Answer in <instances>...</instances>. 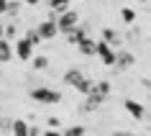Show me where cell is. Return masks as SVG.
Masks as SVG:
<instances>
[{"instance_id":"obj_1","label":"cell","mask_w":151,"mask_h":136,"mask_svg":"<svg viewBox=\"0 0 151 136\" xmlns=\"http://www.w3.org/2000/svg\"><path fill=\"white\" fill-rule=\"evenodd\" d=\"M28 95H31V100H36L41 105H59L62 103V93H56L51 88H33Z\"/></svg>"},{"instance_id":"obj_2","label":"cell","mask_w":151,"mask_h":136,"mask_svg":"<svg viewBox=\"0 0 151 136\" xmlns=\"http://www.w3.org/2000/svg\"><path fill=\"white\" fill-rule=\"evenodd\" d=\"M80 23V13H77V10H62V13H59V16H56V31L59 33H64V31H69L72 26H77Z\"/></svg>"},{"instance_id":"obj_3","label":"cell","mask_w":151,"mask_h":136,"mask_svg":"<svg viewBox=\"0 0 151 136\" xmlns=\"http://www.w3.org/2000/svg\"><path fill=\"white\" fill-rule=\"evenodd\" d=\"M95 56H100V62L108 64V67H113V62H115V51H113L110 44H105L103 39L95 41Z\"/></svg>"},{"instance_id":"obj_4","label":"cell","mask_w":151,"mask_h":136,"mask_svg":"<svg viewBox=\"0 0 151 136\" xmlns=\"http://www.w3.org/2000/svg\"><path fill=\"white\" fill-rule=\"evenodd\" d=\"M36 33L41 36V41H49V39H54L56 33V21H51V18H46V21H41L39 26H36Z\"/></svg>"},{"instance_id":"obj_5","label":"cell","mask_w":151,"mask_h":136,"mask_svg":"<svg viewBox=\"0 0 151 136\" xmlns=\"http://www.w3.org/2000/svg\"><path fill=\"white\" fill-rule=\"evenodd\" d=\"M13 51H16V56L21 59V62H28V59L33 56V44L23 36V39H18V41H16V49H13Z\"/></svg>"},{"instance_id":"obj_6","label":"cell","mask_w":151,"mask_h":136,"mask_svg":"<svg viewBox=\"0 0 151 136\" xmlns=\"http://www.w3.org/2000/svg\"><path fill=\"white\" fill-rule=\"evenodd\" d=\"M133 64H136V56L131 54V51H118V54H115L113 67H118V72H128Z\"/></svg>"},{"instance_id":"obj_7","label":"cell","mask_w":151,"mask_h":136,"mask_svg":"<svg viewBox=\"0 0 151 136\" xmlns=\"http://www.w3.org/2000/svg\"><path fill=\"white\" fill-rule=\"evenodd\" d=\"M123 108H126V113L131 116V118H136V121H143V118H146V105L138 103V100H126Z\"/></svg>"},{"instance_id":"obj_8","label":"cell","mask_w":151,"mask_h":136,"mask_svg":"<svg viewBox=\"0 0 151 136\" xmlns=\"http://www.w3.org/2000/svg\"><path fill=\"white\" fill-rule=\"evenodd\" d=\"M64 36H67V41H69V44H74V46H77V44H80L85 36H90V33H87V28H80V23H77V26H72L69 31H64Z\"/></svg>"},{"instance_id":"obj_9","label":"cell","mask_w":151,"mask_h":136,"mask_svg":"<svg viewBox=\"0 0 151 136\" xmlns=\"http://www.w3.org/2000/svg\"><path fill=\"white\" fill-rule=\"evenodd\" d=\"M87 95H95L97 100H105V98L110 95V82H108V80H100V82H95V85H92V90H90Z\"/></svg>"},{"instance_id":"obj_10","label":"cell","mask_w":151,"mask_h":136,"mask_svg":"<svg viewBox=\"0 0 151 136\" xmlns=\"http://www.w3.org/2000/svg\"><path fill=\"white\" fill-rule=\"evenodd\" d=\"M77 51L85 54V56H95V39H92V36H85V39L77 44Z\"/></svg>"},{"instance_id":"obj_11","label":"cell","mask_w":151,"mask_h":136,"mask_svg":"<svg viewBox=\"0 0 151 136\" xmlns=\"http://www.w3.org/2000/svg\"><path fill=\"white\" fill-rule=\"evenodd\" d=\"M103 105V100H97L95 95H85V100H82V105H80V111L82 113H92V111H97Z\"/></svg>"},{"instance_id":"obj_12","label":"cell","mask_w":151,"mask_h":136,"mask_svg":"<svg viewBox=\"0 0 151 136\" xmlns=\"http://www.w3.org/2000/svg\"><path fill=\"white\" fill-rule=\"evenodd\" d=\"M92 85H95V80H92V77H87V75H82L80 80L74 82V88H77V93H80V95H87L90 90H92Z\"/></svg>"},{"instance_id":"obj_13","label":"cell","mask_w":151,"mask_h":136,"mask_svg":"<svg viewBox=\"0 0 151 136\" xmlns=\"http://www.w3.org/2000/svg\"><path fill=\"white\" fill-rule=\"evenodd\" d=\"M13 59V46H10V41L0 39V64H5Z\"/></svg>"},{"instance_id":"obj_14","label":"cell","mask_w":151,"mask_h":136,"mask_svg":"<svg viewBox=\"0 0 151 136\" xmlns=\"http://www.w3.org/2000/svg\"><path fill=\"white\" fill-rule=\"evenodd\" d=\"M103 41L105 44H110V46H118L120 44V36L115 28H103Z\"/></svg>"},{"instance_id":"obj_15","label":"cell","mask_w":151,"mask_h":136,"mask_svg":"<svg viewBox=\"0 0 151 136\" xmlns=\"http://www.w3.org/2000/svg\"><path fill=\"white\" fill-rule=\"evenodd\" d=\"M28 123H26V121H13V123H10V131H13V134H18V136H28Z\"/></svg>"},{"instance_id":"obj_16","label":"cell","mask_w":151,"mask_h":136,"mask_svg":"<svg viewBox=\"0 0 151 136\" xmlns=\"http://www.w3.org/2000/svg\"><path fill=\"white\" fill-rule=\"evenodd\" d=\"M82 75H85V72H82V69H67V72H64V82H67V85H72V88H74V82L80 80Z\"/></svg>"},{"instance_id":"obj_17","label":"cell","mask_w":151,"mask_h":136,"mask_svg":"<svg viewBox=\"0 0 151 136\" xmlns=\"http://www.w3.org/2000/svg\"><path fill=\"white\" fill-rule=\"evenodd\" d=\"M28 62L33 64V69H46V67H49V59H46L44 54H36V56H31Z\"/></svg>"},{"instance_id":"obj_18","label":"cell","mask_w":151,"mask_h":136,"mask_svg":"<svg viewBox=\"0 0 151 136\" xmlns=\"http://www.w3.org/2000/svg\"><path fill=\"white\" fill-rule=\"evenodd\" d=\"M46 3L51 5V10H54V13H62V10L69 8V0H46Z\"/></svg>"},{"instance_id":"obj_19","label":"cell","mask_w":151,"mask_h":136,"mask_svg":"<svg viewBox=\"0 0 151 136\" xmlns=\"http://www.w3.org/2000/svg\"><path fill=\"white\" fill-rule=\"evenodd\" d=\"M120 18H123L126 23H136V10L133 8H123L120 10Z\"/></svg>"},{"instance_id":"obj_20","label":"cell","mask_w":151,"mask_h":136,"mask_svg":"<svg viewBox=\"0 0 151 136\" xmlns=\"http://www.w3.org/2000/svg\"><path fill=\"white\" fill-rule=\"evenodd\" d=\"M3 39H5V41L16 39V26H3Z\"/></svg>"},{"instance_id":"obj_21","label":"cell","mask_w":151,"mask_h":136,"mask_svg":"<svg viewBox=\"0 0 151 136\" xmlns=\"http://www.w3.org/2000/svg\"><path fill=\"white\" fill-rule=\"evenodd\" d=\"M26 39L31 41L33 46H39V44H41V36H39V33H36V28H31V31H26Z\"/></svg>"},{"instance_id":"obj_22","label":"cell","mask_w":151,"mask_h":136,"mask_svg":"<svg viewBox=\"0 0 151 136\" xmlns=\"http://www.w3.org/2000/svg\"><path fill=\"white\" fill-rule=\"evenodd\" d=\"M64 134L67 136H82L85 134V126H69V128H64Z\"/></svg>"},{"instance_id":"obj_23","label":"cell","mask_w":151,"mask_h":136,"mask_svg":"<svg viewBox=\"0 0 151 136\" xmlns=\"http://www.w3.org/2000/svg\"><path fill=\"white\" fill-rule=\"evenodd\" d=\"M18 10H21V5H18V3H10V0H8V5H5V13H8V16H18Z\"/></svg>"},{"instance_id":"obj_24","label":"cell","mask_w":151,"mask_h":136,"mask_svg":"<svg viewBox=\"0 0 151 136\" xmlns=\"http://www.w3.org/2000/svg\"><path fill=\"white\" fill-rule=\"evenodd\" d=\"M46 123H49V128H59V123H62V121H59V118H54V116H51V118H49Z\"/></svg>"},{"instance_id":"obj_25","label":"cell","mask_w":151,"mask_h":136,"mask_svg":"<svg viewBox=\"0 0 151 136\" xmlns=\"http://www.w3.org/2000/svg\"><path fill=\"white\" fill-rule=\"evenodd\" d=\"M5 5H8V0H0V13H5Z\"/></svg>"},{"instance_id":"obj_26","label":"cell","mask_w":151,"mask_h":136,"mask_svg":"<svg viewBox=\"0 0 151 136\" xmlns=\"http://www.w3.org/2000/svg\"><path fill=\"white\" fill-rule=\"evenodd\" d=\"M23 3H26V5H39L41 0H23Z\"/></svg>"},{"instance_id":"obj_27","label":"cell","mask_w":151,"mask_h":136,"mask_svg":"<svg viewBox=\"0 0 151 136\" xmlns=\"http://www.w3.org/2000/svg\"><path fill=\"white\" fill-rule=\"evenodd\" d=\"M0 39H3V26H0Z\"/></svg>"},{"instance_id":"obj_28","label":"cell","mask_w":151,"mask_h":136,"mask_svg":"<svg viewBox=\"0 0 151 136\" xmlns=\"http://www.w3.org/2000/svg\"><path fill=\"white\" fill-rule=\"evenodd\" d=\"M141 3H146V0H141Z\"/></svg>"}]
</instances>
